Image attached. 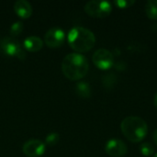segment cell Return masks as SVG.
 <instances>
[{"label": "cell", "instance_id": "obj_1", "mask_svg": "<svg viewBox=\"0 0 157 157\" xmlns=\"http://www.w3.org/2000/svg\"><path fill=\"white\" fill-rule=\"evenodd\" d=\"M62 70L66 78L77 81L86 75L89 70V63L84 55L77 52L70 53L63 58Z\"/></svg>", "mask_w": 157, "mask_h": 157}, {"label": "cell", "instance_id": "obj_2", "mask_svg": "<svg viewBox=\"0 0 157 157\" xmlns=\"http://www.w3.org/2000/svg\"><path fill=\"white\" fill-rule=\"evenodd\" d=\"M67 40L74 51L77 52V53H82L90 51L94 47L96 37L95 34L86 28L75 27L69 31Z\"/></svg>", "mask_w": 157, "mask_h": 157}, {"label": "cell", "instance_id": "obj_3", "mask_svg": "<svg viewBox=\"0 0 157 157\" xmlns=\"http://www.w3.org/2000/svg\"><path fill=\"white\" fill-rule=\"evenodd\" d=\"M121 130L125 138L130 142L140 143L148 133V125L141 117L129 116L121 121Z\"/></svg>", "mask_w": 157, "mask_h": 157}, {"label": "cell", "instance_id": "obj_4", "mask_svg": "<svg viewBox=\"0 0 157 157\" xmlns=\"http://www.w3.org/2000/svg\"><path fill=\"white\" fill-rule=\"evenodd\" d=\"M0 50L6 55L17 57L19 60L26 58V50L21 43L13 37H4L0 41Z\"/></svg>", "mask_w": 157, "mask_h": 157}, {"label": "cell", "instance_id": "obj_5", "mask_svg": "<svg viewBox=\"0 0 157 157\" xmlns=\"http://www.w3.org/2000/svg\"><path fill=\"white\" fill-rule=\"evenodd\" d=\"M84 8L88 16L97 18L106 17L112 11V6L109 2L100 0L89 1L86 4Z\"/></svg>", "mask_w": 157, "mask_h": 157}, {"label": "cell", "instance_id": "obj_6", "mask_svg": "<svg viewBox=\"0 0 157 157\" xmlns=\"http://www.w3.org/2000/svg\"><path fill=\"white\" fill-rule=\"evenodd\" d=\"M92 61L98 69L108 70L114 64V55L107 49H98L94 52Z\"/></svg>", "mask_w": 157, "mask_h": 157}, {"label": "cell", "instance_id": "obj_7", "mask_svg": "<svg viewBox=\"0 0 157 157\" xmlns=\"http://www.w3.org/2000/svg\"><path fill=\"white\" fill-rule=\"evenodd\" d=\"M105 152L112 157H123L128 153L127 144L117 138L109 139L105 145Z\"/></svg>", "mask_w": 157, "mask_h": 157}, {"label": "cell", "instance_id": "obj_8", "mask_svg": "<svg viewBox=\"0 0 157 157\" xmlns=\"http://www.w3.org/2000/svg\"><path fill=\"white\" fill-rule=\"evenodd\" d=\"M65 40V33L61 28L50 29L44 36V42L50 48H57Z\"/></svg>", "mask_w": 157, "mask_h": 157}, {"label": "cell", "instance_id": "obj_9", "mask_svg": "<svg viewBox=\"0 0 157 157\" xmlns=\"http://www.w3.org/2000/svg\"><path fill=\"white\" fill-rule=\"evenodd\" d=\"M46 147L42 141L31 139L26 142L22 147L24 155L28 157H40L45 153Z\"/></svg>", "mask_w": 157, "mask_h": 157}, {"label": "cell", "instance_id": "obj_10", "mask_svg": "<svg viewBox=\"0 0 157 157\" xmlns=\"http://www.w3.org/2000/svg\"><path fill=\"white\" fill-rule=\"evenodd\" d=\"M14 11L16 12V14L23 18H29L31 14H32V7L31 5L26 1V0H17L15 2L14 4Z\"/></svg>", "mask_w": 157, "mask_h": 157}, {"label": "cell", "instance_id": "obj_11", "mask_svg": "<svg viewBox=\"0 0 157 157\" xmlns=\"http://www.w3.org/2000/svg\"><path fill=\"white\" fill-rule=\"evenodd\" d=\"M43 46V41L40 37L37 36H29L25 39L23 42V47L26 51L36 52L41 50Z\"/></svg>", "mask_w": 157, "mask_h": 157}, {"label": "cell", "instance_id": "obj_12", "mask_svg": "<svg viewBox=\"0 0 157 157\" xmlns=\"http://www.w3.org/2000/svg\"><path fill=\"white\" fill-rule=\"evenodd\" d=\"M75 91L79 97L84 98H87L91 96L90 86L86 82H84V81L77 83V85L75 86Z\"/></svg>", "mask_w": 157, "mask_h": 157}, {"label": "cell", "instance_id": "obj_13", "mask_svg": "<svg viewBox=\"0 0 157 157\" xmlns=\"http://www.w3.org/2000/svg\"><path fill=\"white\" fill-rule=\"evenodd\" d=\"M145 13L151 19H157V0H149L145 5Z\"/></svg>", "mask_w": 157, "mask_h": 157}, {"label": "cell", "instance_id": "obj_14", "mask_svg": "<svg viewBox=\"0 0 157 157\" xmlns=\"http://www.w3.org/2000/svg\"><path fill=\"white\" fill-rule=\"evenodd\" d=\"M140 152L144 156H153L155 154V147L150 143H144L140 146Z\"/></svg>", "mask_w": 157, "mask_h": 157}, {"label": "cell", "instance_id": "obj_15", "mask_svg": "<svg viewBox=\"0 0 157 157\" xmlns=\"http://www.w3.org/2000/svg\"><path fill=\"white\" fill-rule=\"evenodd\" d=\"M23 23L21 21H16L15 23L12 24L11 28H10V35L11 37L15 38L17 35H19L22 30H23Z\"/></svg>", "mask_w": 157, "mask_h": 157}, {"label": "cell", "instance_id": "obj_16", "mask_svg": "<svg viewBox=\"0 0 157 157\" xmlns=\"http://www.w3.org/2000/svg\"><path fill=\"white\" fill-rule=\"evenodd\" d=\"M59 139H60V136H59L58 133H56V132H51L50 134L47 135L46 140H45V143L49 146H53V145H55L59 142Z\"/></svg>", "mask_w": 157, "mask_h": 157}, {"label": "cell", "instance_id": "obj_17", "mask_svg": "<svg viewBox=\"0 0 157 157\" xmlns=\"http://www.w3.org/2000/svg\"><path fill=\"white\" fill-rule=\"evenodd\" d=\"M135 4L134 0H117L114 1V5L119 8H128Z\"/></svg>", "mask_w": 157, "mask_h": 157}, {"label": "cell", "instance_id": "obj_18", "mask_svg": "<svg viewBox=\"0 0 157 157\" xmlns=\"http://www.w3.org/2000/svg\"><path fill=\"white\" fill-rule=\"evenodd\" d=\"M153 139H154V142L155 144L157 145V129L154 132V134H153Z\"/></svg>", "mask_w": 157, "mask_h": 157}, {"label": "cell", "instance_id": "obj_19", "mask_svg": "<svg viewBox=\"0 0 157 157\" xmlns=\"http://www.w3.org/2000/svg\"><path fill=\"white\" fill-rule=\"evenodd\" d=\"M154 105H155V107L157 109V92L155 93V97H154Z\"/></svg>", "mask_w": 157, "mask_h": 157}, {"label": "cell", "instance_id": "obj_20", "mask_svg": "<svg viewBox=\"0 0 157 157\" xmlns=\"http://www.w3.org/2000/svg\"><path fill=\"white\" fill-rule=\"evenodd\" d=\"M152 157H157V153H155V154H154V155Z\"/></svg>", "mask_w": 157, "mask_h": 157}]
</instances>
